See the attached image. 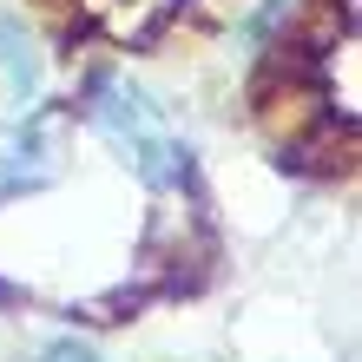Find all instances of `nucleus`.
I'll use <instances>...</instances> for the list:
<instances>
[{
	"label": "nucleus",
	"mask_w": 362,
	"mask_h": 362,
	"mask_svg": "<svg viewBox=\"0 0 362 362\" xmlns=\"http://www.w3.org/2000/svg\"><path fill=\"white\" fill-rule=\"evenodd\" d=\"M59 145H66V119L59 112H27V119L0 125V204L47 191L59 178V158H66Z\"/></svg>",
	"instance_id": "f03ea898"
},
{
	"label": "nucleus",
	"mask_w": 362,
	"mask_h": 362,
	"mask_svg": "<svg viewBox=\"0 0 362 362\" xmlns=\"http://www.w3.org/2000/svg\"><path fill=\"white\" fill-rule=\"evenodd\" d=\"M40 362H99V356H93V349H79V343H53Z\"/></svg>",
	"instance_id": "20e7f679"
},
{
	"label": "nucleus",
	"mask_w": 362,
	"mask_h": 362,
	"mask_svg": "<svg viewBox=\"0 0 362 362\" xmlns=\"http://www.w3.org/2000/svg\"><path fill=\"white\" fill-rule=\"evenodd\" d=\"M0 86H7L13 99H33L40 93V53H33V40L20 20L0 13Z\"/></svg>",
	"instance_id": "7ed1b4c3"
},
{
	"label": "nucleus",
	"mask_w": 362,
	"mask_h": 362,
	"mask_svg": "<svg viewBox=\"0 0 362 362\" xmlns=\"http://www.w3.org/2000/svg\"><path fill=\"white\" fill-rule=\"evenodd\" d=\"M86 125L119 152V165L132 172L139 185H152V191H172L191 178V158H185V145L172 139V125H165V112L152 99H145L132 79H119V73H99L93 86H86Z\"/></svg>",
	"instance_id": "f257e3e1"
}]
</instances>
